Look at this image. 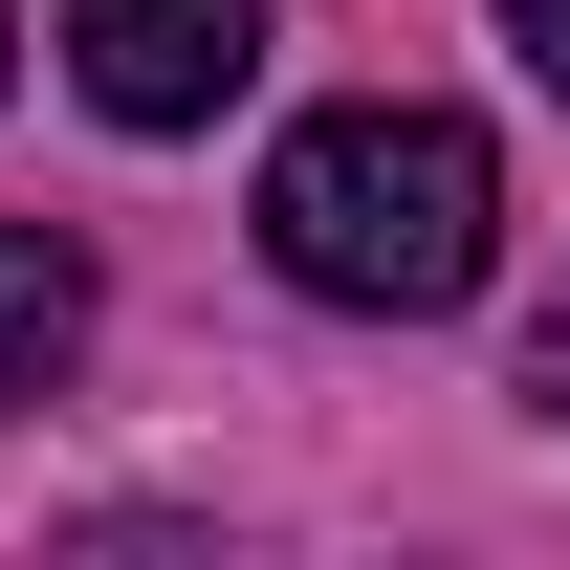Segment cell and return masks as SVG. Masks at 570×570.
Listing matches in <instances>:
<instances>
[{
  "label": "cell",
  "instance_id": "cell-5",
  "mask_svg": "<svg viewBox=\"0 0 570 570\" xmlns=\"http://www.w3.org/2000/svg\"><path fill=\"white\" fill-rule=\"evenodd\" d=\"M527 395H549V417H570V307H549V330H527Z\"/></svg>",
  "mask_w": 570,
  "mask_h": 570
},
{
  "label": "cell",
  "instance_id": "cell-3",
  "mask_svg": "<svg viewBox=\"0 0 570 570\" xmlns=\"http://www.w3.org/2000/svg\"><path fill=\"white\" fill-rule=\"evenodd\" d=\"M67 352H88V242L67 219H0V417L67 395Z\"/></svg>",
  "mask_w": 570,
  "mask_h": 570
},
{
  "label": "cell",
  "instance_id": "cell-4",
  "mask_svg": "<svg viewBox=\"0 0 570 570\" xmlns=\"http://www.w3.org/2000/svg\"><path fill=\"white\" fill-rule=\"evenodd\" d=\"M504 45H527V88L570 110V0H504Z\"/></svg>",
  "mask_w": 570,
  "mask_h": 570
},
{
  "label": "cell",
  "instance_id": "cell-2",
  "mask_svg": "<svg viewBox=\"0 0 570 570\" xmlns=\"http://www.w3.org/2000/svg\"><path fill=\"white\" fill-rule=\"evenodd\" d=\"M67 67L110 132H219L264 67V0H67Z\"/></svg>",
  "mask_w": 570,
  "mask_h": 570
},
{
  "label": "cell",
  "instance_id": "cell-1",
  "mask_svg": "<svg viewBox=\"0 0 570 570\" xmlns=\"http://www.w3.org/2000/svg\"><path fill=\"white\" fill-rule=\"evenodd\" d=\"M504 242V154L461 132V110H307V132L264 154V264L307 285V307H373V330H417V307H461Z\"/></svg>",
  "mask_w": 570,
  "mask_h": 570
}]
</instances>
